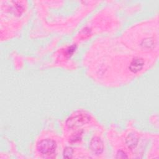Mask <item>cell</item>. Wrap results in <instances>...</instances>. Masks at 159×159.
Masks as SVG:
<instances>
[{"instance_id": "1", "label": "cell", "mask_w": 159, "mask_h": 159, "mask_svg": "<svg viewBox=\"0 0 159 159\" xmlns=\"http://www.w3.org/2000/svg\"><path fill=\"white\" fill-rule=\"evenodd\" d=\"M37 150L44 157H52L54 155L57 145L54 140L49 139H43L37 144Z\"/></svg>"}, {"instance_id": "2", "label": "cell", "mask_w": 159, "mask_h": 159, "mask_svg": "<svg viewBox=\"0 0 159 159\" xmlns=\"http://www.w3.org/2000/svg\"><path fill=\"white\" fill-rule=\"evenodd\" d=\"M90 120V116L85 113H79L75 115H73L69 117L66 122V125L70 128H76L80 126H82Z\"/></svg>"}, {"instance_id": "3", "label": "cell", "mask_w": 159, "mask_h": 159, "mask_svg": "<svg viewBox=\"0 0 159 159\" xmlns=\"http://www.w3.org/2000/svg\"><path fill=\"white\" fill-rule=\"evenodd\" d=\"M90 149L95 155H100L104 150V145L102 140L98 137L93 138L89 144Z\"/></svg>"}, {"instance_id": "4", "label": "cell", "mask_w": 159, "mask_h": 159, "mask_svg": "<svg viewBox=\"0 0 159 159\" xmlns=\"http://www.w3.org/2000/svg\"><path fill=\"white\" fill-rule=\"evenodd\" d=\"M144 65V61L142 58H137L134 59L129 65V70L134 73L140 71Z\"/></svg>"}, {"instance_id": "5", "label": "cell", "mask_w": 159, "mask_h": 159, "mask_svg": "<svg viewBox=\"0 0 159 159\" xmlns=\"http://www.w3.org/2000/svg\"><path fill=\"white\" fill-rule=\"evenodd\" d=\"M126 143L129 148L133 149L138 143V139L134 134H129L126 139Z\"/></svg>"}, {"instance_id": "6", "label": "cell", "mask_w": 159, "mask_h": 159, "mask_svg": "<svg viewBox=\"0 0 159 159\" xmlns=\"http://www.w3.org/2000/svg\"><path fill=\"white\" fill-rule=\"evenodd\" d=\"M73 153V150L71 147H66L63 151V155L65 158H71Z\"/></svg>"}, {"instance_id": "7", "label": "cell", "mask_w": 159, "mask_h": 159, "mask_svg": "<svg viewBox=\"0 0 159 159\" xmlns=\"http://www.w3.org/2000/svg\"><path fill=\"white\" fill-rule=\"evenodd\" d=\"M81 138V134L80 132H78L76 134H75V135H72L70 138V142L71 143H74V142H76L78 141H79Z\"/></svg>"}, {"instance_id": "8", "label": "cell", "mask_w": 159, "mask_h": 159, "mask_svg": "<svg viewBox=\"0 0 159 159\" xmlns=\"http://www.w3.org/2000/svg\"><path fill=\"white\" fill-rule=\"evenodd\" d=\"M76 49V46L75 45H72L71 47H70L67 50H66V55L67 56H70L71 55L73 52L75 51Z\"/></svg>"}, {"instance_id": "9", "label": "cell", "mask_w": 159, "mask_h": 159, "mask_svg": "<svg viewBox=\"0 0 159 159\" xmlns=\"http://www.w3.org/2000/svg\"><path fill=\"white\" fill-rule=\"evenodd\" d=\"M116 157L120 158H127V156L123 151H119L117 153Z\"/></svg>"}]
</instances>
